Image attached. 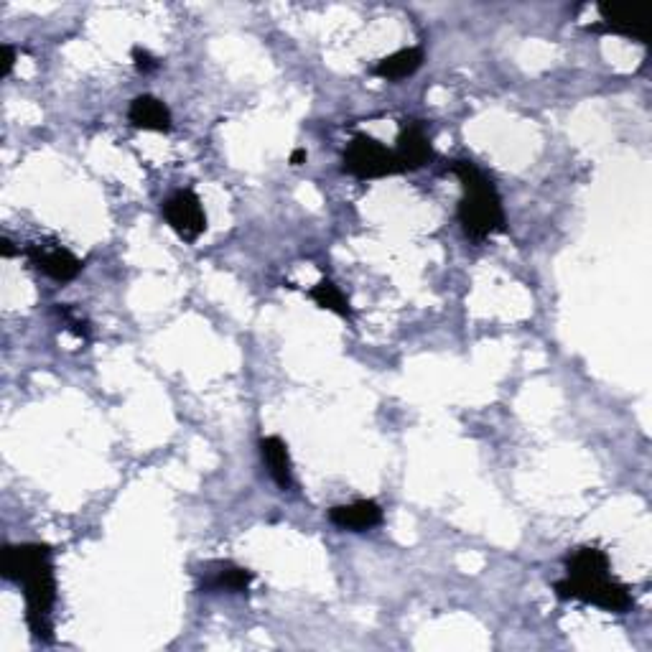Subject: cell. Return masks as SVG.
<instances>
[{
    "label": "cell",
    "instance_id": "obj_6",
    "mask_svg": "<svg viewBox=\"0 0 652 652\" xmlns=\"http://www.w3.org/2000/svg\"><path fill=\"white\" fill-rule=\"evenodd\" d=\"M395 158H398L400 171H418L423 169L433 158L431 141H428L426 130L418 120H405L398 135V146L393 148Z\"/></svg>",
    "mask_w": 652,
    "mask_h": 652
},
{
    "label": "cell",
    "instance_id": "obj_9",
    "mask_svg": "<svg viewBox=\"0 0 652 652\" xmlns=\"http://www.w3.org/2000/svg\"><path fill=\"white\" fill-rule=\"evenodd\" d=\"M128 120L138 130H156V133L171 130V110L153 95L135 97L128 107Z\"/></svg>",
    "mask_w": 652,
    "mask_h": 652
},
{
    "label": "cell",
    "instance_id": "obj_1",
    "mask_svg": "<svg viewBox=\"0 0 652 652\" xmlns=\"http://www.w3.org/2000/svg\"><path fill=\"white\" fill-rule=\"evenodd\" d=\"M51 548L46 543H21V546L3 548L0 574L3 579L23 586L26 599V622L34 640L54 642V622L51 609L57 602V576L51 563Z\"/></svg>",
    "mask_w": 652,
    "mask_h": 652
},
{
    "label": "cell",
    "instance_id": "obj_3",
    "mask_svg": "<svg viewBox=\"0 0 652 652\" xmlns=\"http://www.w3.org/2000/svg\"><path fill=\"white\" fill-rule=\"evenodd\" d=\"M558 599H574V602L594 604L607 612H630L632 594L630 589L619 581L604 576H566V579L553 584Z\"/></svg>",
    "mask_w": 652,
    "mask_h": 652
},
{
    "label": "cell",
    "instance_id": "obj_12",
    "mask_svg": "<svg viewBox=\"0 0 652 652\" xmlns=\"http://www.w3.org/2000/svg\"><path fill=\"white\" fill-rule=\"evenodd\" d=\"M255 581V574L250 568L235 566V563H220L212 579L204 581V591H230V594H242L248 591Z\"/></svg>",
    "mask_w": 652,
    "mask_h": 652
},
{
    "label": "cell",
    "instance_id": "obj_8",
    "mask_svg": "<svg viewBox=\"0 0 652 652\" xmlns=\"http://www.w3.org/2000/svg\"><path fill=\"white\" fill-rule=\"evenodd\" d=\"M329 523L352 533H365L383 523V507L375 500H357L349 505H337L329 510Z\"/></svg>",
    "mask_w": 652,
    "mask_h": 652
},
{
    "label": "cell",
    "instance_id": "obj_10",
    "mask_svg": "<svg viewBox=\"0 0 652 652\" xmlns=\"http://www.w3.org/2000/svg\"><path fill=\"white\" fill-rule=\"evenodd\" d=\"M260 456H263L268 474L273 477V482L286 492L293 487V467H291V454L288 446L283 444L281 436H265L260 439Z\"/></svg>",
    "mask_w": 652,
    "mask_h": 652
},
{
    "label": "cell",
    "instance_id": "obj_14",
    "mask_svg": "<svg viewBox=\"0 0 652 652\" xmlns=\"http://www.w3.org/2000/svg\"><path fill=\"white\" fill-rule=\"evenodd\" d=\"M309 296L314 298V304L321 306V309L332 311V314L352 321V306H349L347 296H344V293L339 291L337 283H332L329 278H324V281L316 283V286L309 291Z\"/></svg>",
    "mask_w": 652,
    "mask_h": 652
},
{
    "label": "cell",
    "instance_id": "obj_7",
    "mask_svg": "<svg viewBox=\"0 0 652 652\" xmlns=\"http://www.w3.org/2000/svg\"><path fill=\"white\" fill-rule=\"evenodd\" d=\"M26 258L36 265V268L44 273V276L54 278L59 283L74 281V278L82 273L85 263L77 258L74 253L64 248H44V245H29V248L23 250Z\"/></svg>",
    "mask_w": 652,
    "mask_h": 652
},
{
    "label": "cell",
    "instance_id": "obj_5",
    "mask_svg": "<svg viewBox=\"0 0 652 652\" xmlns=\"http://www.w3.org/2000/svg\"><path fill=\"white\" fill-rule=\"evenodd\" d=\"M163 220L186 242H194L207 232V214L202 199L192 189H181L163 202Z\"/></svg>",
    "mask_w": 652,
    "mask_h": 652
},
{
    "label": "cell",
    "instance_id": "obj_11",
    "mask_svg": "<svg viewBox=\"0 0 652 652\" xmlns=\"http://www.w3.org/2000/svg\"><path fill=\"white\" fill-rule=\"evenodd\" d=\"M423 64V51L418 46H411V49H400L390 57L380 59V62L372 67V74L380 79H388V82H398V79L411 77L413 72H418V67Z\"/></svg>",
    "mask_w": 652,
    "mask_h": 652
},
{
    "label": "cell",
    "instance_id": "obj_15",
    "mask_svg": "<svg viewBox=\"0 0 652 652\" xmlns=\"http://www.w3.org/2000/svg\"><path fill=\"white\" fill-rule=\"evenodd\" d=\"M599 16H602V21L594 23V26H591V31H607V34L627 36V39H635V41H642V44H645V31H642L630 16H624V13L614 11V8H604V6L599 8Z\"/></svg>",
    "mask_w": 652,
    "mask_h": 652
},
{
    "label": "cell",
    "instance_id": "obj_13",
    "mask_svg": "<svg viewBox=\"0 0 652 652\" xmlns=\"http://www.w3.org/2000/svg\"><path fill=\"white\" fill-rule=\"evenodd\" d=\"M609 574V556L596 546L576 548L566 558V576H604Z\"/></svg>",
    "mask_w": 652,
    "mask_h": 652
},
{
    "label": "cell",
    "instance_id": "obj_17",
    "mask_svg": "<svg viewBox=\"0 0 652 652\" xmlns=\"http://www.w3.org/2000/svg\"><path fill=\"white\" fill-rule=\"evenodd\" d=\"M13 64H16V49L11 44H3V69H0V77H8L13 72Z\"/></svg>",
    "mask_w": 652,
    "mask_h": 652
},
{
    "label": "cell",
    "instance_id": "obj_16",
    "mask_svg": "<svg viewBox=\"0 0 652 652\" xmlns=\"http://www.w3.org/2000/svg\"><path fill=\"white\" fill-rule=\"evenodd\" d=\"M130 57H133V64H135V69H138V72L151 74V72H156V69H158L156 57H153L148 49H143V46H133Z\"/></svg>",
    "mask_w": 652,
    "mask_h": 652
},
{
    "label": "cell",
    "instance_id": "obj_4",
    "mask_svg": "<svg viewBox=\"0 0 652 652\" xmlns=\"http://www.w3.org/2000/svg\"><path fill=\"white\" fill-rule=\"evenodd\" d=\"M342 163L344 174L355 176V179H385V176L403 174L395 151H390L377 138L365 133H357L352 138V143L344 151Z\"/></svg>",
    "mask_w": 652,
    "mask_h": 652
},
{
    "label": "cell",
    "instance_id": "obj_19",
    "mask_svg": "<svg viewBox=\"0 0 652 652\" xmlns=\"http://www.w3.org/2000/svg\"><path fill=\"white\" fill-rule=\"evenodd\" d=\"M304 161H306V148H296V151L291 153V163L293 166H301Z\"/></svg>",
    "mask_w": 652,
    "mask_h": 652
},
{
    "label": "cell",
    "instance_id": "obj_2",
    "mask_svg": "<svg viewBox=\"0 0 652 652\" xmlns=\"http://www.w3.org/2000/svg\"><path fill=\"white\" fill-rule=\"evenodd\" d=\"M451 174L461 181L464 189V197L456 209L464 235L472 242H482L495 232H505V209L495 184L472 161H454Z\"/></svg>",
    "mask_w": 652,
    "mask_h": 652
},
{
    "label": "cell",
    "instance_id": "obj_18",
    "mask_svg": "<svg viewBox=\"0 0 652 652\" xmlns=\"http://www.w3.org/2000/svg\"><path fill=\"white\" fill-rule=\"evenodd\" d=\"M0 255H3V258H13V255H16V248H13V242L8 240V237L0 240Z\"/></svg>",
    "mask_w": 652,
    "mask_h": 652
}]
</instances>
